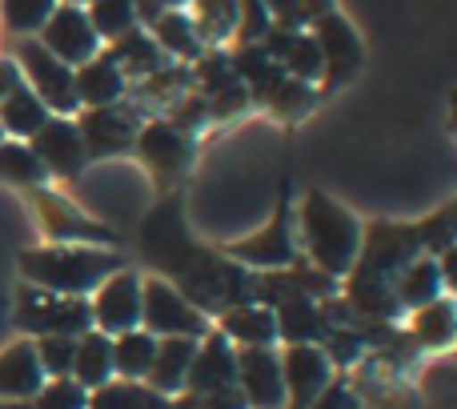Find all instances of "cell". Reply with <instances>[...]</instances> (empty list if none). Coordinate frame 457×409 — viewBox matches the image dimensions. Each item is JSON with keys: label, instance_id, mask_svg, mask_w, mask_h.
<instances>
[{"label": "cell", "instance_id": "cell-25", "mask_svg": "<svg viewBox=\"0 0 457 409\" xmlns=\"http://www.w3.org/2000/svg\"><path fill=\"white\" fill-rule=\"evenodd\" d=\"M193 354H197V341L193 338H157V354H153V365L145 373L157 394L177 397L185 389V378H189Z\"/></svg>", "mask_w": 457, "mask_h": 409}, {"label": "cell", "instance_id": "cell-47", "mask_svg": "<svg viewBox=\"0 0 457 409\" xmlns=\"http://www.w3.org/2000/svg\"><path fill=\"white\" fill-rule=\"evenodd\" d=\"M64 4H77V8H85V4H93V0H64Z\"/></svg>", "mask_w": 457, "mask_h": 409}, {"label": "cell", "instance_id": "cell-23", "mask_svg": "<svg viewBox=\"0 0 457 409\" xmlns=\"http://www.w3.org/2000/svg\"><path fill=\"white\" fill-rule=\"evenodd\" d=\"M445 289H450V281H445V269L437 257H429V253H421V257H413L410 265L397 273L394 281V301L397 309H421L429 305V301L445 297Z\"/></svg>", "mask_w": 457, "mask_h": 409}, {"label": "cell", "instance_id": "cell-20", "mask_svg": "<svg viewBox=\"0 0 457 409\" xmlns=\"http://www.w3.org/2000/svg\"><path fill=\"white\" fill-rule=\"evenodd\" d=\"M217 333L228 341V346H241V349H261V346H273L277 341V317L269 305L261 301H241V305H228L217 317Z\"/></svg>", "mask_w": 457, "mask_h": 409}, {"label": "cell", "instance_id": "cell-46", "mask_svg": "<svg viewBox=\"0 0 457 409\" xmlns=\"http://www.w3.org/2000/svg\"><path fill=\"white\" fill-rule=\"evenodd\" d=\"M301 8H305V24H309V21H317L321 13H329L333 0H301Z\"/></svg>", "mask_w": 457, "mask_h": 409}, {"label": "cell", "instance_id": "cell-12", "mask_svg": "<svg viewBox=\"0 0 457 409\" xmlns=\"http://www.w3.org/2000/svg\"><path fill=\"white\" fill-rule=\"evenodd\" d=\"M80 141H85L88 161L93 157H112V153L133 149L137 133H141V113L137 104H101V109H85L77 117Z\"/></svg>", "mask_w": 457, "mask_h": 409}, {"label": "cell", "instance_id": "cell-3", "mask_svg": "<svg viewBox=\"0 0 457 409\" xmlns=\"http://www.w3.org/2000/svg\"><path fill=\"white\" fill-rule=\"evenodd\" d=\"M297 229H301V249H305L309 265L325 277H345L357 261L361 249V221L337 204L333 197H325L321 189H309L301 197L297 209Z\"/></svg>", "mask_w": 457, "mask_h": 409}, {"label": "cell", "instance_id": "cell-30", "mask_svg": "<svg viewBox=\"0 0 457 409\" xmlns=\"http://www.w3.org/2000/svg\"><path fill=\"white\" fill-rule=\"evenodd\" d=\"M109 56L117 61V69L125 72V80L129 77L145 80L149 72H157L161 64H165V53L157 48V40H153L149 32H141V29H133V32H125L120 40H112Z\"/></svg>", "mask_w": 457, "mask_h": 409}, {"label": "cell", "instance_id": "cell-19", "mask_svg": "<svg viewBox=\"0 0 457 409\" xmlns=\"http://www.w3.org/2000/svg\"><path fill=\"white\" fill-rule=\"evenodd\" d=\"M233 386H237V349L213 330L197 341V354H193L181 394H213V389H233Z\"/></svg>", "mask_w": 457, "mask_h": 409}, {"label": "cell", "instance_id": "cell-15", "mask_svg": "<svg viewBox=\"0 0 457 409\" xmlns=\"http://www.w3.org/2000/svg\"><path fill=\"white\" fill-rule=\"evenodd\" d=\"M133 149L161 189H169V185L185 173V165H189V137L177 125H169V121H149V125H141Z\"/></svg>", "mask_w": 457, "mask_h": 409}, {"label": "cell", "instance_id": "cell-10", "mask_svg": "<svg viewBox=\"0 0 457 409\" xmlns=\"http://www.w3.org/2000/svg\"><path fill=\"white\" fill-rule=\"evenodd\" d=\"M225 257L237 261V265L261 269V273H269V269H289L293 261H297V237H293V209H289V197L277 204L273 221H265V229H257L253 237H245V241H233V245H228Z\"/></svg>", "mask_w": 457, "mask_h": 409}, {"label": "cell", "instance_id": "cell-37", "mask_svg": "<svg viewBox=\"0 0 457 409\" xmlns=\"http://www.w3.org/2000/svg\"><path fill=\"white\" fill-rule=\"evenodd\" d=\"M88 394L72 378H53L40 386V394L24 397V402H0V409H85Z\"/></svg>", "mask_w": 457, "mask_h": 409}, {"label": "cell", "instance_id": "cell-40", "mask_svg": "<svg viewBox=\"0 0 457 409\" xmlns=\"http://www.w3.org/2000/svg\"><path fill=\"white\" fill-rule=\"evenodd\" d=\"M265 109L273 113V117H281V121L301 117V113H309V109H313V85H305V80H293V77H285L281 85H277V93L265 101Z\"/></svg>", "mask_w": 457, "mask_h": 409}, {"label": "cell", "instance_id": "cell-5", "mask_svg": "<svg viewBox=\"0 0 457 409\" xmlns=\"http://www.w3.org/2000/svg\"><path fill=\"white\" fill-rule=\"evenodd\" d=\"M12 61H16V69H21V80L37 93V101L45 104L53 117H72V113H80L72 69L64 61H56L37 37H16Z\"/></svg>", "mask_w": 457, "mask_h": 409}, {"label": "cell", "instance_id": "cell-39", "mask_svg": "<svg viewBox=\"0 0 457 409\" xmlns=\"http://www.w3.org/2000/svg\"><path fill=\"white\" fill-rule=\"evenodd\" d=\"M37 349V362L45 370V378H69L72 370V354H77V338H61V333H48V338H32Z\"/></svg>", "mask_w": 457, "mask_h": 409}, {"label": "cell", "instance_id": "cell-29", "mask_svg": "<svg viewBox=\"0 0 457 409\" xmlns=\"http://www.w3.org/2000/svg\"><path fill=\"white\" fill-rule=\"evenodd\" d=\"M48 117H53V113L37 101V93H32L24 80L0 101V133H8V141H29Z\"/></svg>", "mask_w": 457, "mask_h": 409}, {"label": "cell", "instance_id": "cell-35", "mask_svg": "<svg viewBox=\"0 0 457 409\" xmlns=\"http://www.w3.org/2000/svg\"><path fill=\"white\" fill-rule=\"evenodd\" d=\"M0 181L16 185V189L45 185V169H40L37 153L29 149V141H0Z\"/></svg>", "mask_w": 457, "mask_h": 409}, {"label": "cell", "instance_id": "cell-31", "mask_svg": "<svg viewBox=\"0 0 457 409\" xmlns=\"http://www.w3.org/2000/svg\"><path fill=\"white\" fill-rule=\"evenodd\" d=\"M153 40H157V48L165 56H181V61H193V56H201V37L197 29H193V16L181 13V8H169V13H161L157 21H153Z\"/></svg>", "mask_w": 457, "mask_h": 409}, {"label": "cell", "instance_id": "cell-36", "mask_svg": "<svg viewBox=\"0 0 457 409\" xmlns=\"http://www.w3.org/2000/svg\"><path fill=\"white\" fill-rule=\"evenodd\" d=\"M85 16H88V24H93L96 40H109V45L137 29L133 0H93V4L85 8Z\"/></svg>", "mask_w": 457, "mask_h": 409}, {"label": "cell", "instance_id": "cell-6", "mask_svg": "<svg viewBox=\"0 0 457 409\" xmlns=\"http://www.w3.org/2000/svg\"><path fill=\"white\" fill-rule=\"evenodd\" d=\"M16 330L29 338H80L93 330V313H88V297H64V293H48L24 281L16 289Z\"/></svg>", "mask_w": 457, "mask_h": 409}, {"label": "cell", "instance_id": "cell-13", "mask_svg": "<svg viewBox=\"0 0 457 409\" xmlns=\"http://www.w3.org/2000/svg\"><path fill=\"white\" fill-rule=\"evenodd\" d=\"M29 149L37 153L45 177H61V181L80 177V169L88 165L85 141H80V129L72 117H48L45 125L29 137Z\"/></svg>", "mask_w": 457, "mask_h": 409}, {"label": "cell", "instance_id": "cell-4", "mask_svg": "<svg viewBox=\"0 0 457 409\" xmlns=\"http://www.w3.org/2000/svg\"><path fill=\"white\" fill-rule=\"evenodd\" d=\"M125 269V257L104 245H45V249L21 253V277L37 289L64 293V297H88L109 273Z\"/></svg>", "mask_w": 457, "mask_h": 409}, {"label": "cell", "instance_id": "cell-8", "mask_svg": "<svg viewBox=\"0 0 457 409\" xmlns=\"http://www.w3.org/2000/svg\"><path fill=\"white\" fill-rule=\"evenodd\" d=\"M313 24V32L309 37L317 40V53H321V88L325 93H337L341 85H349V80L361 72V40H357L353 24L345 21L341 13H321Z\"/></svg>", "mask_w": 457, "mask_h": 409}, {"label": "cell", "instance_id": "cell-17", "mask_svg": "<svg viewBox=\"0 0 457 409\" xmlns=\"http://www.w3.org/2000/svg\"><path fill=\"white\" fill-rule=\"evenodd\" d=\"M37 37H40V45H45L56 61L69 64V69H77V64L93 61V56L101 53V40H96L93 24H88L85 8H77V4H56V13L48 16Z\"/></svg>", "mask_w": 457, "mask_h": 409}, {"label": "cell", "instance_id": "cell-45", "mask_svg": "<svg viewBox=\"0 0 457 409\" xmlns=\"http://www.w3.org/2000/svg\"><path fill=\"white\" fill-rule=\"evenodd\" d=\"M16 85H21V69H16V61L12 56H0V101H4Z\"/></svg>", "mask_w": 457, "mask_h": 409}, {"label": "cell", "instance_id": "cell-24", "mask_svg": "<svg viewBox=\"0 0 457 409\" xmlns=\"http://www.w3.org/2000/svg\"><path fill=\"white\" fill-rule=\"evenodd\" d=\"M277 317V338L289 341V346H321L325 338V309L317 297L305 293H293V297L277 301L273 305Z\"/></svg>", "mask_w": 457, "mask_h": 409}, {"label": "cell", "instance_id": "cell-34", "mask_svg": "<svg viewBox=\"0 0 457 409\" xmlns=\"http://www.w3.org/2000/svg\"><path fill=\"white\" fill-rule=\"evenodd\" d=\"M61 0H0V24L8 37H37Z\"/></svg>", "mask_w": 457, "mask_h": 409}, {"label": "cell", "instance_id": "cell-22", "mask_svg": "<svg viewBox=\"0 0 457 409\" xmlns=\"http://www.w3.org/2000/svg\"><path fill=\"white\" fill-rule=\"evenodd\" d=\"M45 381L48 378L37 362L32 338L12 341L8 349H0V402H24V397L40 394Z\"/></svg>", "mask_w": 457, "mask_h": 409}, {"label": "cell", "instance_id": "cell-48", "mask_svg": "<svg viewBox=\"0 0 457 409\" xmlns=\"http://www.w3.org/2000/svg\"><path fill=\"white\" fill-rule=\"evenodd\" d=\"M0 141H4V133H0Z\"/></svg>", "mask_w": 457, "mask_h": 409}, {"label": "cell", "instance_id": "cell-16", "mask_svg": "<svg viewBox=\"0 0 457 409\" xmlns=\"http://www.w3.org/2000/svg\"><path fill=\"white\" fill-rule=\"evenodd\" d=\"M237 389L249 409H285L281 354L273 346L237 349Z\"/></svg>", "mask_w": 457, "mask_h": 409}, {"label": "cell", "instance_id": "cell-18", "mask_svg": "<svg viewBox=\"0 0 457 409\" xmlns=\"http://www.w3.org/2000/svg\"><path fill=\"white\" fill-rule=\"evenodd\" d=\"M197 85H201L197 96L209 117H233V113H241L249 104V93H245L233 61L221 53H209L197 61Z\"/></svg>", "mask_w": 457, "mask_h": 409}, {"label": "cell", "instance_id": "cell-44", "mask_svg": "<svg viewBox=\"0 0 457 409\" xmlns=\"http://www.w3.org/2000/svg\"><path fill=\"white\" fill-rule=\"evenodd\" d=\"M181 0H133V8H137V21H157L161 13H169V8H177Z\"/></svg>", "mask_w": 457, "mask_h": 409}, {"label": "cell", "instance_id": "cell-21", "mask_svg": "<svg viewBox=\"0 0 457 409\" xmlns=\"http://www.w3.org/2000/svg\"><path fill=\"white\" fill-rule=\"evenodd\" d=\"M72 85H77L80 109H101V104H117L120 96H125L129 80H125V72L117 69V61L109 56V48H104L93 61L72 69Z\"/></svg>", "mask_w": 457, "mask_h": 409}, {"label": "cell", "instance_id": "cell-9", "mask_svg": "<svg viewBox=\"0 0 457 409\" xmlns=\"http://www.w3.org/2000/svg\"><path fill=\"white\" fill-rule=\"evenodd\" d=\"M21 193L32 201V209H37V217H40V229H45L56 245H104V249L117 245V233H112L104 221H93L72 201L48 193L45 185H32V189H21Z\"/></svg>", "mask_w": 457, "mask_h": 409}, {"label": "cell", "instance_id": "cell-7", "mask_svg": "<svg viewBox=\"0 0 457 409\" xmlns=\"http://www.w3.org/2000/svg\"><path fill=\"white\" fill-rule=\"evenodd\" d=\"M141 330L153 338H193L201 341L209 333V317L185 297L165 277L141 281Z\"/></svg>", "mask_w": 457, "mask_h": 409}, {"label": "cell", "instance_id": "cell-27", "mask_svg": "<svg viewBox=\"0 0 457 409\" xmlns=\"http://www.w3.org/2000/svg\"><path fill=\"white\" fill-rule=\"evenodd\" d=\"M457 309L450 297H437L410 313V341L418 349H450L457 338Z\"/></svg>", "mask_w": 457, "mask_h": 409}, {"label": "cell", "instance_id": "cell-43", "mask_svg": "<svg viewBox=\"0 0 457 409\" xmlns=\"http://www.w3.org/2000/svg\"><path fill=\"white\" fill-rule=\"evenodd\" d=\"M309 409H370V405H365L361 397L353 394V386H349V381H337V378H333L329 389H325V394L317 397V402L309 405Z\"/></svg>", "mask_w": 457, "mask_h": 409}, {"label": "cell", "instance_id": "cell-14", "mask_svg": "<svg viewBox=\"0 0 457 409\" xmlns=\"http://www.w3.org/2000/svg\"><path fill=\"white\" fill-rule=\"evenodd\" d=\"M281 378H285V409H309L329 389L333 365L321 346H285Z\"/></svg>", "mask_w": 457, "mask_h": 409}, {"label": "cell", "instance_id": "cell-32", "mask_svg": "<svg viewBox=\"0 0 457 409\" xmlns=\"http://www.w3.org/2000/svg\"><path fill=\"white\" fill-rule=\"evenodd\" d=\"M153 354H157V338L145 330H129L112 338V378L125 381H145L153 365Z\"/></svg>", "mask_w": 457, "mask_h": 409}, {"label": "cell", "instance_id": "cell-33", "mask_svg": "<svg viewBox=\"0 0 457 409\" xmlns=\"http://www.w3.org/2000/svg\"><path fill=\"white\" fill-rule=\"evenodd\" d=\"M85 409H169V397L157 394L149 381H104L88 394Z\"/></svg>", "mask_w": 457, "mask_h": 409}, {"label": "cell", "instance_id": "cell-1", "mask_svg": "<svg viewBox=\"0 0 457 409\" xmlns=\"http://www.w3.org/2000/svg\"><path fill=\"white\" fill-rule=\"evenodd\" d=\"M141 249L153 265L161 269L169 285L185 293L201 313H221L228 305L253 301L257 289V273H249L245 265L228 261L225 253H213L205 245H197L185 229L181 201H165L141 229Z\"/></svg>", "mask_w": 457, "mask_h": 409}, {"label": "cell", "instance_id": "cell-28", "mask_svg": "<svg viewBox=\"0 0 457 409\" xmlns=\"http://www.w3.org/2000/svg\"><path fill=\"white\" fill-rule=\"evenodd\" d=\"M233 69H237V77H241L249 101H261V104H265L269 96L277 93V85L289 77V72H285L261 45H241V53L233 56Z\"/></svg>", "mask_w": 457, "mask_h": 409}, {"label": "cell", "instance_id": "cell-2", "mask_svg": "<svg viewBox=\"0 0 457 409\" xmlns=\"http://www.w3.org/2000/svg\"><path fill=\"white\" fill-rule=\"evenodd\" d=\"M453 241V209H442L437 217L421 225H394V221H373L361 229V249L353 269L345 273V305L365 321H394L402 309L394 301V281L413 257L429 253H450Z\"/></svg>", "mask_w": 457, "mask_h": 409}, {"label": "cell", "instance_id": "cell-11", "mask_svg": "<svg viewBox=\"0 0 457 409\" xmlns=\"http://www.w3.org/2000/svg\"><path fill=\"white\" fill-rule=\"evenodd\" d=\"M141 281L133 269H117L109 273L93 293H88V313H93V330L109 333H129V330H141Z\"/></svg>", "mask_w": 457, "mask_h": 409}, {"label": "cell", "instance_id": "cell-41", "mask_svg": "<svg viewBox=\"0 0 457 409\" xmlns=\"http://www.w3.org/2000/svg\"><path fill=\"white\" fill-rule=\"evenodd\" d=\"M273 29L265 13V0H237V32H241V45H257L265 32Z\"/></svg>", "mask_w": 457, "mask_h": 409}, {"label": "cell", "instance_id": "cell-26", "mask_svg": "<svg viewBox=\"0 0 457 409\" xmlns=\"http://www.w3.org/2000/svg\"><path fill=\"white\" fill-rule=\"evenodd\" d=\"M69 378L77 381L85 394H93V389H101L104 381H112V338L109 333H101V330L80 333Z\"/></svg>", "mask_w": 457, "mask_h": 409}, {"label": "cell", "instance_id": "cell-42", "mask_svg": "<svg viewBox=\"0 0 457 409\" xmlns=\"http://www.w3.org/2000/svg\"><path fill=\"white\" fill-rule=\"evenodd\" d=\"M169 409H249L241 389H213V394H177L169 397Z\"/></svg>", "mask_w": 457, "mask_h": 409}, {"label": "cell", "instance_id": "cell-38", "mask_svg": "<svg viewBox=\"0 0 457 409\" xmlns=\"http://www.w3.org/2000/svg\"><path fill=\"white\" fill-rule=\"evenodd\" d=\"M197 29L201 45H225L228 32L237 29V0H197Z\"/></svg>", "mask_w": 457, "mask_h": 409}]
</instances>
